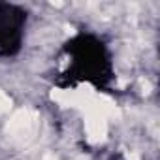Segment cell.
<instances>
[{"mask_svg": "<svg viewBox=\"0 0 160 160\" xmlns=\"http://www.w3.org/2000/svg\"><path fill=\"white\" fill-rule=\"evenodd\" d=\"M23 15H15L13 8H6L0 13V53H13L19 47Z\"/></svg>", "mask_w": 160, "mask_h": 160, "instance_id": "cell-1", "label": "cell"}]
</instances>
